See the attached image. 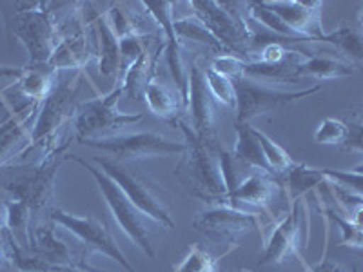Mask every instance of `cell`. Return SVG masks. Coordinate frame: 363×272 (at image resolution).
<instances>
[{
    "instance_id": "60d3db41",
    "label": "cell",
    "mask_w": 363,
    "mask_h": 272,
    "mask_svg": "<svg viewBox=\"0 0 363 272\" xmlns=\"http://www.w3.org/2000/svg\"><path fill=\"white\" fill-rule=\"evenodd\" d=\"M9 260H11V258H9V249L8 245H6V238H4V242H0V268L4 267V265H8Z\"/></svg>"
},
{
    "instance_id": "8992f818",
    "label": "cell",
    "mask_w": 363,
    "mask_h": 272,
    "mask_svg": "<svg viewBox=\"0 0 363 272\" xmlns=\"http://www.w3.org/2000/svg\"><path fill=\"white\" fill-rule=\"evenodd\" d=\"M69 160H74L77 164L82 165L84 169L93 176V180H95L96 186H99V191L100 194H102L104 202L109 207L113 218L116 220L120 229L125 232V236L131 239L136 247H140V251L145 252V256L155 258V256H157V249H155L153 242L155 231L153 227H151V222H153V220L149 218V216H145L138 207L133 205L128 200V196L115 186V181L109 176H106V174H104L99 167H95V165L91 164V162H86L84 158L77 157V154H71Z\"/></svg>"
},
{
    "instance_id": "ac0fdd59",
    "label": "cell",
    "mask_w": 363,
    "mask_h": 272,
    "mask_svg": "<svg viewBox=\"0 0 363 272\" xmlns=\"http://www.w3.org/2000/svg\"><path fill=\"white\" fill-rule=\"evenodd\" d=\"M162 50H165V38L155 37L145 45L140 57L136 58L135 62L128 67V71L122 74V80H120L122 89L135 102H144V91L147 84L155 79Z\"/></svg>"
},
{
    "instance_id": "5b68a950",
    "label": "cell",
    "mask_w": 363,
    "mask_h": 272,
    "mask_svg": "<svg viewBox=\"0 0 363 272\" xmlns=\"http://www.w3.org/2000/svg\"><path fill=\"white\" fill-rule=\"evenodd\" d=\"M95 164L106 176L115 181V186L128 196L133 205L138 207L145 216H149L162 229H167V231L173 229L174 222L171 218L167 198L153 178L144 173H136V171L129 169L125 164H120L108 157H96Z\"/></svg>"
},
{
    "instance_id": "7a4b0ae2",
    "label": "cell",
    "mask_w": 363,
    "mask_h": 272,
    "mask_svg": "<svg viewBox=\"0 0 363 272\" xmlns=\"http://www.w3.org/2000/svg\"><path fill=\"white\" fill-rule=\"evenodd\" d=\"M84 82V71H73L67 79H55L53 87L48 93L44 100L40 102V109H38L37 120H35L33 129L29 132L28 147L22 153L15 164H22L28 154L33 151H42L38 158L50 154L51 151L67 140V136L60 135V129L69 128L73 122V116L79 108V95L82 89Z\"/></svg>"
},
{
    "instance_id": "74e56055",
    "label": "cell",
    "mask_w": 363,
    "mask_h": 272,
    "mask_svg": "<svg viewBox=\"0 0 363 272\" xmlns=\"http://www.w3.org/2000/svg\"><path fill=\"white\" fill-rule=\"evenodd\" d=\"M307 272H349V268L343 267L342 264H338V261L335 260H329V258H323L320 264L313 265V267H309L307 265Z\"/></svg>"
},
{
    "instance_id": "ba28073f",
    "label": "cell",
    "mask_w": 363,
    "mask_h": 272,
    "mask_svg": "<svg viewBox=\"0 0 363 272\" xmlns=\"http://www.w3.org/2000/svg\"><path fill=\"white\" fill-rule=\"evenodd\" d=\"M311 216L309 205L306 196L293 200L289 212H285L284 218L274 225L267 244H265L264 254L260 258V267L267 265H284L293 258L301 261V249L307 247L309 242ZM303 264V261H301Z\"/></svg>"
},
{
    "instance_id": "d6a6232c",
    "label": "cell",
    "mask_w": 363,
    "mask_h": 272,
    "mask_svg": "<svg viewBox=\"0 0 363 272\" xmlns=\"http://www.w3.org/2000/svg\"><path fill=\"white\" fill-rule=\"evenodd\" d=\"M203 76H206L207 87H209L211 95L216 102L225 106V108H236V93L231 80L220 76L213 69H203Z\"/></svg>"
},
{
    "instance_id": "5bb4252c",
    "label": "cell",
    "mask_w": 363,
    "mask_h": 272,
    "mask_svg": "<svg viewBox=\"0 0 363 272\" xmlns=\"http://www.w3.org/2000/svg\"><path fill=\"white\" fill-rule=\"evenodd\" d=\"M187 86H189V95H187L186 109H189L193 120L189 128L200 140L216 142L218 140V102L211 95L203 69H200L196 58H193L187 71Z\"/></svg>"
},
{
    "instance_id": "83f0119b",
    "label": "cell",
    "mask_w": 363,
    "mask_h": 272,
    "mask_svg": "<svg viewBox=\"0 0 363 272\" xmlns=\"http://www.w3.org/2000/svg\"><path fill=\"white\" fill-rule=\"evenodd\" d=\"M322 42L333 44L338 51L345 55L347 62L352 66H359L363 60V38L359 28H351V26H343L336 29L333 33L323 35Z\"/></svg>"
},
{
    "instance_id": "4316f807",
    "label": "cell",
    "mask_w": 363,
    "mask_h": 272,
    "mask_svg": "<svg viewBox=\"0 0 363 272\" xmlns=\"http://www.w3.org/2000/svg\"><path fill=\"white\" fill-rule=\"evenodd\" d=\"M55 79H57V73L50 66L22 67V74L17 80V86L26 96L42 102L53 87Z\"/></svg>"
},
{
    "instance_id": "ee69618b",
    "label": "cell",
    "mask_w": 363,
    "mask_h": 272,
    "mask_svg": "<svg viewBox=\"0 0 363 272\" xmlns=\"http://www.w3.org/2000/svg\"><path fill=\"white\" fill-rule=\"evenodd\" d=\"M236 272H249V271H244V268H242V271H236Z\"/></svg>"
},
{
    "instance_id": "7402d4cb",
    "label": "cell",
    "mask_w": 363,
    "mask_h": 272,
    "mask_svg": "<svg viewBox=\"0 0 363 272\" xmlns=\"http://www.w3.org/2000/svg\"><path fill=\"white\" fill-rule=\"evenodd\" d=\"M173 29L177 33L178 42L180 45L186 42L191 47H199L200 51L207 55H215V57H222V55H233L231 51L227 50L225 45L211 33L209 29L203 26V22L200 18L193 17H184L178 18L173 22Z\"/></svg>"
},
{
    "instance_id": "f1b7e54d",
    "label": "cell",
    "mask_w": 363,
    "mask_h": 272,
    "mask_svg": "<svg viewBox=\"0 0 363 272\" xmlns=\"http://www.w3.org/2000/svg\"><path fill=\"white\" fill-rule=\"evenodd\" d=\"M280 181L284 183V189L289 191V198L294 200L306 196L307 191L320 186L322 181H325V178H323L322 169H313L303 164H296L289 173L280 178Z\"/></svg>"
},
{
    "instance_id": "3957f363",
    "label": "cell",
    "mask_w": 363,
    "mask_h": 272,
    "mask_svg": "<svg viewBox=\"0 0 363 272\" xmlns=\"http://www.w3.org/2000/svg\"><path fill=\"white\" fill-rule=\"evenodd\" d=\"M71 138L64 140L50 154L31 162V164L8 165L0 169V186L4 187L13 200L28 203L33 212L48 209L53 200L55 178L60 165L69 160Z\"/></svg>"
},
{
    "instance_id": "8d00e7d4",
    "label": "cell",
    "mask_w": 363,
    "mask_h": 272,
    "mask_svg": "<svg viewBox=\"0 0 363 272\" xmlns=\"http://www.w3.org/2000/svg\"><path fill=\"white\" fill-rule=\"evenodd\" d=\"M343 151H349V153H358L362 154V124L356 122V124H347V136L342 144Z\"/></svg>"
},
{
    "instance_id": "b9f144b4",
    "label": "cell",
    "mask_w": 363,
    "mask_h": 272,
    "mask_svg": "<svg viewBox=\"0 0 363 272\" xmlns=\"http://www.w3.org/2000/svg\"><path fill=\"white\" fill-rule=\"evenodd\" d=\"M6 238V223H4V212H0V242H4Z\"/></svg>"
},
{
    "instance_id": "9a60e30c",
    "label": "cell",
    "mask_w": 363,
    "mask_h": 272,
    "mask_svg": "<svg viewBox=\"0 0 363 272\" xmlns=\"http://www.w3.org/2000/svg\"><path fill=\"white\" fill-rule=\"evenodd\" d=\"M265 8L271 9L277 17L281 18L287 28L296 37L311 42H322V2H300V0H277V2H264Z\"/></svg>"
},
{
    "instance_id": "cb8c5ba5",
    "label": "cell",
    "mask_w": 363,
    "mask_h": 272,
    "mask_svg": "<svg viewBox=\"0 0 363 272\" xmlns=\"http://www.w3.org/2000/svg\"><path fill=\"white\" fill-rule=\"evenodd\" d=\"M31 215H33L31 207L21 200L9 198L4 203L6 236L24 251H29V245H31V234H29Z\"/></svg>"
},
{
    "instance_id": "ffe728a7",
    "label": "cell",
    "mask_w": 363,
    "mask_h": 272,
    "mask_svg": "<svg viewBox=\"0 0 363 272\" xmlns=\"http://www.w3.org/2000/svg\"><path fill=\"white\" fill-rule=\"evenodd\" d=\"M96 37V57H99V69L102 76L111 80H118L122 73V57H120V45L115 31L109 26L104 13H95L93 18Z\"/></svg>"
},
{
    "instance_id": "484cf974",
    "label": "cell",
    "mask_w": 363,
    "mask_h": 272,
    "mask_svg": "<svg viewBox=\"0 0 363 272\" xmlns=\"http://www.w3.org/2000/svg\"><path fill=\"white\" fill-rule=\"evenodd\" d=\"M354 67L351 62L335 57H322V55H307L300 64V74L313 76L316 80H335L342 76L354 74Z\"/></svg>"
},
{
    "instance_id": "e575fe53",
    "label": "cell",
    "mask_w": 363,
    "mask_h": 272,
    "mask_svg": "<svg viewBox=\"0 0 363 272\" xmlns=\"http://www.w3.org/2000/svg\"><path fill=\"white\" fill-rule=\"evenodd\" d=\"M323 178L329 186L340 187L343 191L362 194V167L354 171H336V169H322Z\"/></svg>"
},
{
    "instance_id": "7bdbcfd3",
    "label": "cell",
    "mask_w": 363,
    "mask_h": 272,
    "mask_svg": "<svg viewBox=\"0 0 363 272\" xmlns=\"http://www.w3.org/2000/svg\"><path fill=\"white\" fill-rule=\"evenodd\" d=\"M351 272H358V268H356V267H352V271Z\"/></svg>"
},
{
    "instance_id": "1f68e13d",
    "label": "cell",
    "mask_w": 363,
    "mask_h": 272,
    "mask_svg": "<svg viewBox=\"0 0 363 272\" xmlns=\"http://www.w3.org/2000/svg\"><path fill=\"white\" fill-rule=\"evenodd\" d=\"M325 215L333 220V223H336V225L340 227V232H342V245L359 251L363 245L362 223H356L354 220H351L349 216H342L340 212H336L335 207L325 209Z\"/></svg>"
},
{
    "instance_id": "8fae6325",
    "label": "cell",
    "mask_w": 363,
    "mask_h": 272,
    "mask_svg": "<svg viewBox=\"0 0 363 272\" xmlns=\"http://www.w3.org/2000/svg\"><path fill=\"white\" fill-rule=\"evenodd\" d=\"M233 86H235L236 111H238L236 124H251L258 116L277 113L278 109L285 108L296 100L307 98L323 89V84H316L309 89L289 93V91L274 89V87H269L252 79H245V76L233 80Z\"/></svg>"
},
{
    "instance_id": "d6986e66",
    "label": "cell",
    "mask_w": 363,
    "mask_h": 272,
    "mask_svg": "<svg viewBox=\"0 0 363 272\" xmlns=\"http://www.w3.org/2000/svg\"><path fill=\"white\" fill-rule=\"evenodd\" d=\"M29 251L51 267H74L84 261L82 258L74 256V252L64 239L58 238L53 222L35 223Z\"/></svg>"
},
{
    "instance_id": "2e32d148",
    "label": "cell",
    "mask_w": 363,
    "mask_h": 272,
    "mask_svg": "<svg viewBox=\"0 0 363 272\" xmlns=\"http://www.w3.org/2000/svg\"><path fill=\"white\" fill-rule=\"evenodd\" d=\"M142 8L155 18L158 26L164 31L165 38V58H167V66H169L171 74H173L174 84H177L178 93L184 98V103H187V95H189V86H187V69L184 67V60L180 55V42H178L177 33L173 29V2L162 0V2H142Z\"/></svg>"
},
{
    "instance_id": "e0dca14e",
    "label": "cell",
    "mask_w": 363,
    "mask_h": 272,
    "mask_svg": "<svg viewBox=\"0 0 363 272\" xmlns=\"http://www.w3.org/2000/svg\"><path fill=\"white\" fill-rule=\"evenodd\" d=\"M285 193L284 183L280 178L272 173H265L260 169H251L247 176L238 178L231 196H229V205L238 209V203H247V205L260 207L264 212H271L272 203L278 202L280 194Z\"/></svg>"
},
{
    "instance_id": "277c9868",
    "label": "cell",
    "mask_w": 363,
    "mask_h": 272,
    "mask_svg": "<svg viewBox=\"0 0 363 272\" xmlns=\"http://www.w3.org/2000/svg\"><path fill=\"white\" fill-rule=\"evenodd\" d=\"M21 9L8 18V28L29 53V62L26 67H44L50 64L55 47L60 42V24L55 4L51 2H33L21 4Z\"/></svg>"
},
{
    "instance_id": "4dcf8cb0",
    "label": "cell",
    "mask_w": 363,
    "mask_h": 272,
    "mask_svg": "<svg viewBox=\"0 0 363 272\" xmlns=\"http://www.w3.org/2000/svg\"><path fill=\"white\" fill-rule=\"evenodd\" d=\"M174 272H218V261L199 244H193Z\"/></svg>"
},
{
    "instance_id": "30bf717a",
    "label": "cell",
    "mask_w": 363,
    "mask_h": 272,
    "mask_svg": "<svg viewBox=\"0 0 363 272\" xmlns=\"http://www.w3.org/2000/svg\"><path fill=\"white\" fill-rule=\"evenodd\" d=\"M80 144L109 153L113 157L111 160L120 162V164L145 160V158L182 154L186 151V142H174L171 138H165L160 132L153 131L86 138V140H80Z\"/></svg>"
},
{
    "instance_id": "603a6c76",
    "label": "cell",
    "mask_w": 363,
    "mask_h": 272,
    "mask_svg": "<svg viewBox=\"0 0 363 272\" xmlns=\"http://www.w3.org/2000/svg\"><path fill=\"white\" fill-rule=\"evenodd\" d=\"M144 102L147 103V108L151 113L167 122L169 125L177 128L180 122V111L182 108H186L184 98L178 91L171 89L165 84L151 80L144 91Z\"/></svg>"
},
{
    "instance_id": "44dd1931",
    "label": "cell",
    "mask_w": 363,
    "mask_h": 272,
    "mask_svg": "<svg viewBox=\"0 0 363 272\" xmlns=\"http://www.w3.org/2000/svg\"><path fill=\"white\" fill-rule=\"evenodd\" d=\"M307 57L300 50H289L285 53L280 62L277 64H260V62H245L244 76L252 79L256 82H300V64Z\"/></svg>"
},
{
    "instance_id": "6da1fadb",
    "label": "cell",
    "mask_w": 363,
    "mask_h": 272,
    "mask_svg": "<svg viewBox=\"0 0 363 272\" xmlns=\"http://www.w3.org/2000/svg\"><path fill=\"white\" fill-rule=\"evenodd\" d=\"M186 136V151L180 154L173 174L180 186L209 207L229 205V191L222 171L220 140L206 142L180 120L177 125Z\"/></svg>"
},
{
    "instance_id": "9c48e42d",
    "label": "cell",
    "mask_w": 363,
    "mask_h": 272,
    "mask_svg": "<svg viewBox=\"0 0 363 272\" xmlns=\"http://www.w3.org/2000/svg\"><path fill=\"white\" fill-rule=\"evenodd\" d=\"M122 95L124 89L120 84L118 87H113L108 95L80 102L71 122V128H74V138L79 142L86 138H99L100 135L113 132L124 125L142 122L144 120L142 113H124L116 108Z\"/></svg>"
},
{
    "instance_id": "7c38bea8",
    "label": "cell",
    "mask_w": 363,
    "mask_h": 272,
    "mask_svg": "<svg viewBox=\"0 0 363 272\" xmlns=\"http://www.w3.org/2000/svg\"><path fill=\"white\" fill-rule=\"evenodd\" d=\"M50 220L55 225L67 229L87 252H100V254L108 256L118 265H122L128 272H136V268L125 258L124 251L116 244L115 236H113L111 229L106 222L93 218V216L71 215L64 209H50Z\"/></svg>"
},
{
    "instance_id": "52a82bcc",
    "label": "cell",
    "mask_w": 363,
    "mask_h": 272,
    "mask_svg": "<svg viewBox=\"0 0 363 272\" xmlns=\"http://www.w3.org/2000/svg\"><path fill=\"white\" fill-rule=\"evenodd\" d=\"M189 6L194 9V17L200 18L227 50L245 60L252 44V29L249 28V21L244 17V11L238 9V2L193 0Z\"/></svg>"
},
{
    "instance_id": "4fadbf2b",
    "label": "cell",
    "mask_w": 363,
    "mask_h": 272,
    "mask_svg": "<svg viewBox=\"0 0 363 272\" xmlns=\"http://www.w3.org/2000/svg\"><path fill=\"white\" fill-rule=\"evenodd\" d=\"M193 227L215 244L227 245V252H233L242 236L260 227V216L231 205L209 207L196 215Z\"/></svg>"
},
{
    "instance_id": "f35d334b",
    "label": "cell",
    "mask_w": 363,
    "mask_h": 272,
    "mask_svg": "<svg viewBox=\"0 0 363 272\" xmlns=\"http://www.w3.org/2000/svg\"><path fill=\"white\" fill-rule=\"evenodd\" d=\"M50 272H104V271L93 268L89 264L82 261V264L74 265V267H55L53 271H50Z\"/></svg>"
},
{
    "instance_id": "ab89813d",
    "label": "cell",
    "mask_w": 363,
    "mask_h": 272,
    "mask_svg": "<svg viewBox=\"0 0 363 272\" xmlns=\"http://www.w3.org/2000/svg\"><path fill=\"white\" fill-rule=\"evenodd\" d=\"M22 69H13V67H0V80L2 79H21Z\"/></svg>"
},
{
    "instance_id": "836d02e7",
    "label": "cell",
    "mask_w": 363,
    "mask_h": 272,
    "mask_svg": "<svg viewBox=\"0 0 363 272\" xmlns=\"http://www.w3.org/2000/svg\"><path fill=\"white\" fill-rule=\"evenodd\" d=\"M347 136V124L338 118H323L314 132V142L322 145H342Z\"/></svg>"
},
{
    "instance_id": "f546056e",
    "label": "cell",
    "mask_w": 363,
    "mask_h": 272,
    "mask_svg": "<svg viewBox=\"0 0 363 272\" xmlns=\"http://www.w3.org/2000/svg\"><path fill=\"white\" fill-rule=\"evenodd\" d=\"M252 132H255L256 140H258L262 151H264V158L265 162H267L269 171H271L274 176L281 178L296 165V162L289 157V153H287L281 145H278L277 142H272L265 132H262L260 129L256 128H252Z\"/></svg>"
},
{
    "instance_id": "d4e9b609",
    "label": "cell",
    "mask_w": 363,
    "mask_h": 272,
    "mask_svg": "<svg viewBox=\"0 0 363 272\" xmlns=\"http://www.w3.org/2000/svg\"><path fill=\"white\" fill-rule=\"evenodd\" d=\"M236 145L233 151V158L238 164L245 165L249 169H260L265 173H271L267 167V162L264 158V151H262L260 144L256 140L255 132H252L251 124H236Z\"/></svg>"
},
{
    "instance_id": "d590c367",
    "label": "cell",
    "mask_w": 363,
    "mask_h": 272,
    "mask_svg": "<svg viewBox=\"0 0 363 272\" xmlns=\"http://www.w3.org/2000/svg\"><path fill=\"white\" fill-rule=\"evenodd\" d=\"M244 58L236 57V55H222V57L213 58L209 69H213L216 74L225 76V79H229L233 82V80L244 76Z\"/></svg>"
}]
</instances>
